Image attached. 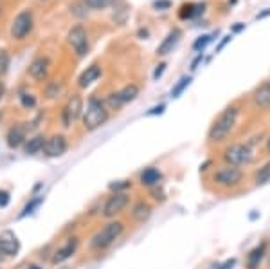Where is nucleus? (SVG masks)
I'll list each match as a JSON object with an SVG mask.
<instances>
[{"instance_id":"f257e3e1","label":"nucleus","mask_w":270,"mask_h":269,"mask_svg":"<svg viewBox=\"0 0 270 269\" xmlns=\"http://www.w3.org/2000/svg\"><path fill=\"white\" fill-rule=\"evenodd\" d=\"M240 120V107L238 105H229L216 116V120L212 121L209 130H207V141L211 145H222L231 138V134L234 132L236 125Z\"/></svg>"},{"instance_id":"f03ea898","label":"nucleus","mask_w":270,"mask_h":269,"mask_svg":"<svg viewBox=\"0 0 270 269\" xmlns=\"http://www.w3.org/2000/svg\"><path fill=\"white\" fill-rule=\"evenodd\" d=\"M126 231V226H124L123 221H117V219H112L108 221L103 228H99L92 237H90V242H88V249L90 251H106L110 249L112 246L116 244L121 237Z\"/></svg>"},{"instance_id":"7ed1b4c3","label":"nucleus","mask_w":270,"mask_h":269,"mask_svg":"<svg viewBox=\"0 0 270 269\" xmlns=\"http://www.w3.org/2000/svg\"><path fill=\"white\" fill-rule=\"evenodd\" d=\"M110 120V108L106 107L105 100L99 96H90L87 102V107L83 108L81 125L85 132H94L105 125Z\"/></svg>"},{"instance_id":"20e7f679","label":"nucleus","mask_w":270,"mask_h":269,"mask_svg":"<svg viewBox=\"0 0 270 269\" xmlns=\"http://www.w3.org/2000/svg\"><path fill=\"white\" fill-rule=\"evenodd\" d=\"M222 159L225 165L245 168V166H251L256 161V152H254V148L247 141L245 143L236 141V143H231L223 148Z\"/></svg>"},{"instance_id":"39448f33","label":"nucleus","mask_w":270,"mask_h":269,"mask_svg":"<svg viewBox=\"0 0 270 269\" xmlns=\"http://www.w3.org/2000/svg\"><path fill=\"white\" fill-rule=\"evenodd\" d=\"M245 181V172L243 168L231 166V165H222L212 170L211 183L220 190H234L243 185Z\"/></svg>"},{"instance_id":"423d86ee","label":"nucleus","mask_w":270,"mask_h":269,"mask_svg":"<svg viewBox=\"0 0 270 269\" xmlns=\"http://www.w3.org/2000/svg\"><path fill=\"white\" fill-rule=\"evenodd\" d=\"M141 94V85L139 83H126L124 87H121V89L114 90V92H110V94L106 96V107L112 110H121V108L124 107V105H128V103L135 102L137 100V96Z\"/></svg>"},{"instance_id":"0eeeda50","label":"nucleus","mask_w":270,"mask_h":269,"mask_svg":"<svg viewBox=\"0 0 270 269\" xmlns=\"http://www.w3.org/2000/svg\"><path fill=\"white\" fill-rule=\"evenodd\" d=\"M33 29H35V13H33V9L27 7V9H22L17 17L13 18L9 35H11L13 40L22 42L33 33Z\"/></svg>"},{"instance_id":"6e6552de","label":"nucleus","mask_w":270,"mask_h":269,"mask_svg":"<svg viewBox=\"0 0 270 269\" xmlns=\"http://www.w3.org/2000/svg\"><path fill=\"white\" fill-rule=\"evenodd\" d=\"M83 108H85V102H83L81 94H71L67 98L63 108H61V114H59V120H61V125L65 128H71L74 126V123L81 121V116H83Z\"/></svg>"},{"instance_id":"1a4fd4ad","label":"nucleus","mask_w":270,"mask_h":269,"mask_svg":"<svg viewBox=\"0 0 270 269\" xmlns=\"http://www.w3.org/2000/svg\"><path fill=\"white\" fill-rule=\"evenodd\" d=\"M130 197L128 191H112L110 195L106 197V201L103 203V209H101V215L105 219H116L117 215H121L124 209L130 206Z\"/></svg>"},{"instance_id":"9d476101","label":"nucleus","mask_w":270,"mask_h":269,"mask_svg":"<svg viewBox=\"0 0 270 269\" xmlns=\"http://www.w3.org/2000/svg\"><path fill=\"white\" fill-rule=\"evenodd\" d=\"M67 43L69 47L74 51L77 58H83L88 54V49H90V42H88V31L83 24H76L74 27L69 29L67 33Z\"/></svg>"},{"instance_id":"9b49d317","label":"nucleus","mask_w":270,"mask_h":269,"mask_svg":"<svg viewBox=\"0 0 270 269\" xmlns=\"http://www.w3.org/2000/svg\"><path fill=\"white\" fill-rule=\"evenodd\" d=\"M67 150H69V138L65 134H53V136H49L45 139L41 154L49 157V159H56V157L65 156Z\"/></svg>"},{"instance_id":"f8f14e48","label":"nucleus","mask_w":270,"mask_h":269,"mask_svg":"<svg viewBox=\"0 0 270 269\" xmlns=\"http://www.w3.org/2000/svg\"><path fill=\"white\" fill-rule=\"evenodd\" d=\"M51 69H53V62L49 58L47 54H40V56H35L31 60L29 67H27V74L31 78L41 83V82H47L49 74H51Z\"/></svg>"},{"instance_id":"ddd939ff","label":"nucleus","mask_w":270,"mask_h":269,"mask_svg":"<svg viewBox=\"0 0 270 269\" xmlns=\"http://www.w3.org/2000/svg\"><path fill=\"white\" fill-rule=\"evenodd\" d=\"M77 249H79V237H76V235H74V237H69L63 244L53 251L51 264H53V266H59V264L67 262L69 258H72L76 255Z\"/></svg>"},{"instance_id":"4468645a","label":"nucleus","mask_w":270,"mask_h":269,"mask_svg":"<svg viewBox=\"0 0 270 269\" xmlns=\"http://www.w3.org/2000/svg\"><path fill=\"white\" fill-rule=\"evenodd\" d=\"M27 125L25 123H13L6 132V143L11 150L22 148L27 141Z\"/></svg>"},{"instance_id":"2eb2a0df","label":"nucleus","mask_w":270,"mask_h":269,"mask_svg":"<svg viewBox=\"0 0 270 269\" xmlns=\"http://www.w3.org/2000/svg\"><path fill=\"white\" fill-rule=\"evenodd\" d=\"M20 251V242H18L17 235L11 231H4L0 235V257L2 258H11L17 257Z\"/></svg>"},{"instance_id":"dca6fc26","label":"nucleus","mask_w":270,"mask_h":269,"mask_svg":"<svg viewBox=\"0 0 270 269\" xmlns=\"http://www.w3.org/2000/svg\"><path fill=\"white\" fill-rule=\"evenodd\" d=\"M251 100H252L256 108H259V110H269L270 108V83L267 80L261 82V83L252 90Z\"/></svg>"},{"instance_id":"f3484780","label":"nucleus","mask_w":270,"mask_h":269,"mask_svg":"<svg viewBox=\"0 0 270 269\" xmlns=\"http://www.w3.org/2000/svg\"><path fill=\"white\" fill-rule=\"evenodd\" d=\"M152 213H153V206L148 203L146 199L135 201L132 209H130V217H132V221L137 222V224H144V222L152 217Z\"/></svg>"},{"instance_id":"a211bd4d","label":"nucleus","mask_w":270,"mask_h":269,"mask_svg":"<svg viewBox=\"0 0 270 269\" xmlns=\"http://www.w3.org/2000/svg\"><path fill=\"white\" fill-rule=\"evenodd\" d=\"M180 38H182V31L178 29V27H173V29L166 35L164 40L160 42L159 47H157V56H168V54L173 53V49L178 45Z\"/></svg>"},{"instance_id":"6ab92c4d","label":"nucleus","mask_w":270,"mask_h":269,"mask_svg":"<svg viewBox=\"0 0 270 269\" xmlns=\"http://www.w3.org/2000/svg\"><path fill=\"white\" fill-rule=\"evenodd\" d=\"M160 181H162V172H160L157 166H148L139 174V185H141L142 188H148V190L159 186Z\"/></svg>"},{"instance_id":"aec40b11","label":"nucleus","mask_w":270,"mask_h":269,"mask_svg":"<svg viewBox=\"0 0 270 269\" xmlns=\"http://www.w3.org/2000/svg\"><path fill=\"white\" fill-rule=\"evenodd\" d=\"M101 74H103V69H101L99 63H92V65H88L85 71L77 76V87L79 89H87L90 85L97 82L101 78Z\"/></svg>"},{"instance_id":"412c9836","label":"nucleus","mask_w":270,"mask_h":269,"mask_svg":"<svg viewBox=\"0 0 270 269\" xmlns=\"http://www.w3.org/2000/svg\"><path fill=\"white\" fill-rule=\"evenodd\" d=\"M265 255H267V242H261L249 251L245 258V269H259L265 260Z\"/></svg>"},{"instance_id":"4be33fe9","label":"nucleus","mask_w":270,"mask_h":269,"mask_svg":"<svg viewBox=\"0 0 270 269\" xmlns=\"http://www.w3.org/2000/svg\"><path fill=\"white\" fill-rule=\"evenodd\" d=\"M45 139H47V136L41 134V132H38V134H35V136L27 138V141H25L24 146H22L25 156H36V154H40L41 150H43Z\"/></svg>"},{"instance_id":"5701e85b","label":"nucleus","mask_w":270,"mask_h":269,"mask_svg":"<svg viewBox=\"0 0 270 269\" xmlns=\"http://www.w3.org/2000/svg\"><path fill=\"white\" fill-rule=\"evenodd\" d=\"M206 11V2L202 4H194V2H184L182 6L178 7V18L180 20H189V18H194L202 15Z\"/></svg>"},{"instance_id":"b1692460","label":"nucleus","mask_w":270,"mask_h":269,"mask_svg":"<svg viewBox=\"0 0 270 269\" xmlns=\"http://www.w3.org/2000/svg\"><path fill=\"white\" fill-rule=\"evenodd\" d=\"M63 92H65L63 80H51V82H47L45 89H43V94H45L47 100H58Z\"/></svg>"},{"instance_id":"393cba45","label":"nucleus","mask_w":270,"mask_h":269,"mask_svg":"<svg viewBox=\"0 0 270 269\" xmlns=\"http://www.w3.org/2000/svg\"><path fill=\"white\" fill-rule=\"evenodd\" d=\"M252 181L256 186H263V185H267V183H270V161L261 165V166L254 172Z\"/></svg>"},{"instance_id":"a878e982","label":"nucleus","mask_w":270,"mask_h":269,"mask_svg":"<svg viewBox=\"0 0 270 269\" xmlns=\"http://www.w3.org/2000/svg\"><path fill=\"white\" fill-rule=\"evenodd\" d=\"M18 102H20L22 108H25V110H35L38 107V98L33 92H29V90H22L18 94Z\"/></svg>"},{"instance_id":"bb28decb","label":"nucleus","mask_w":270,"mask_h":269,"mask_svg":"<svg viewBox=\"0 0 270 269\" xmlns=\"http://www.w3.org/2000/svg\"><path fill=\"white\" fill-rule=\"evenodd\" d=\"M43 203V195H36V197H33L29 201V203L25 204L24 209L20 211V215H18V219H25L27 215H31V213H35V209L40 208V204Z\"/></svg>"},{"instance_id":"cd10ccee","label":"nucleus","mask_w":270,"mask_h":269,"mask_svg":"<svg viewBox=\"0 0 270 269\" xmlns=\"http://www.w3.org/2000/svg\"><path fill=\"white\" fill-rule=\"evenodd\" d=\"M189 85H191V76H182V78L178 80L175 85H173V89H171V98H178V96L182 94L184 90L188 89Z\"/></svg>"},{"instance_id":"c85d7f7f","label":"nucleus","mask_w":270,"mask_h":269,"mask_svg":"<svg viewBox=\"0 0 270 269\" xmlns=\"http://www.w3.org/2000/svg\"><path fill=\"white\" fill-rule=\"evenodd\" d=\"M9 65H11V56H9L6 49H0V80L7 74Z\"/></svg>"},{"instance_id":"c756f323","label":"nucleus","mask_w":270,"mask_h":269,"mask_svg":"<svg viewBox=\"0 0 270 269\" xmlns=\"http://www.w3.org/2000/svg\"><path fill=\"white\" fill-rule=\"evenodd\" d=\"M83 4L87 6V9H92V11H101V9H106L110 6L114 0H81Z\"/></svg>"},{"instance_id":"7c9ffc66","label":"nucleus","mask_w":270,"mask_h":269,"mask_svg":"<svg viewBox=\"0 0 270 269\" xmlns=\"http://www.w3.org/2000/svg\"><path fill=\"white\" fill-rule=\"evenodd\" d=\"M212 36H214V35H202V36H198V38L194 40V43H193V51H198V53H202V51L207 47V43L212 42Z\"/></svg>"},{"instance_id":"2f4dec72","label":"nucleus","mask_w":270,"mask_h":269,"mask_svg":"<svg viewBox=\"0 0 270 269\" xmlns=\"http://www.w3.org/2000/svg\"><path fill=\"white\" fill-rule=\"evenodd\" d=\"M110 191H128L132 188V181L130 179H123V181H114L110 183Z\"/></svg>"},{"instance_id":"473e14b6","label":"nucleus","mask_w":270,"mask_h":269,"mask_svg":"<svg viewBox=\"0 0 270 269\" xmlns=\"http://www.w3.org/2000/svg\"><path fill=\"white\" fill-rule=\"evenodd\" d=\"M71 13L74 15V17H77V18H85V17H87L88 9H87V6H85L83 2H76V4H72V6H71Z\"/></svg>"},{"instance_id":"72a5a7b5","label":"nucleus","mask_w":270,"mask_h":269,"mask_svg":"<svg viewBox=\"0 0 270 269\" xmlns=\"http://www.w3.org/2000/svg\"><path fill=\"white\" fill-rule=\"evenodd\" d=\"M171 0H155L153 2V9H157V11H166V9H171Z\"/></svg>"},{"instance_id":"f704fd0d","label":"nucleus","mask_w":270,"mask_h":269,"mask_svg":"<svg viewBox=\"0 0 270 269\" xmlns=\"http://www.w3.org/2000/svg\"><path fill=\"white\" fill-rule=\"evenodd\" d=\"M11 203V193L7 190H0V208H7Z\"/></svg>"},{"instance_id":"c9c22d12","label":"nucleus","mask_w":270,"mask_h":269,"mask_svg":"<svg viewBox=\"0 0 270 269\" xmlns=\"http://www.w3.org/2000/svg\"><path fill=\"white\" fill-rule=\"evenodd\" d=\"M166 110V105L164 103H160V105H157V107H153L152 110H148L146 116H157V114H162Z\"/></svg>"},{"instance_id":"e433bc0d","label":"nucleus","mask_w":270,"mask_h":269,"mask_svg":"<svg viewBox=\"0 0 270 269\" xmlns=\"http://www.w3.org/2000/svg\"><path fill=\"white\" fill-rule=\"evenodd\" d=\"M164 71H166V63L162 62V63H159V65L155 67V71H153V80H159Z\"/></svg>"},{"instance_id":"4c0bfd02","label":"nucleus","mask_w":270,"mask_h":269,"mask_svg":"<svg viewBox=\"0 0 270 269\" xmlns=\"http://www.w3.org/2000/svg\"><path fill=\"white\" fill-rule=\"evenodd\" d=\"M231 40H232V35H225V36H223L222 40H220V43L216 45V53H220V51H222V49L231 42Z\"/></svg>"},{"instance_id":"58836bf2","label":"nucleus","mask_w":270,"mask_h":269,"mask_svg":"<svg viewBox=\"0 0 270 269\" xmlns=\"http://www.w3.org/2000/svg\"><path fill=\"white\" fill-rule=\"evenodd\" d=\"M202 60H204V53H200L198 56H196V58L193 60V63H191V71H196V69H198V65L202 63Z\"/></svg>"},{"instance_id":"ea45409f","label":"nucleus","mask_w":270,"mask_h":269,"mask_svg":"<svg viewBox=\"0 0 270 269\" xmlns=\"http://www.w3.org/2000/svg\"><path fill=\"white\" fill-rule=\"evenodd\" d=\"M245 29V24H241V22H238L236 25H232V29H231V35H236V33H241V31Z\"/></svg>"},{"instance_id":"a19ab883","label":"nucleus","mask_w":270,"mask_h":269,"mask_svg":"<svg viewBox=\"0 0 270 269\" xmlns=\"http://www.w3.org/2000/svg\"><path fill=\"white\" fill-rule=\"evenodd\" d=\"M234 264H236V258H231V260H227L225 264H222L218 269H232L234 268Z\"/></svg>"},{"instance_id":"79ce46f5","label":"nucleus","mask_w":270,"mask_h":269,"mask_svg":"<svg viewBox=\"0 0 270 269\" xmlns=\"http://www.w3.org/2000/svg\"><path fill=\"white\" fill-rule=\"evenodd\" d=\"M267 17H270V7L269 9H265V11L258 13V15H256V20H263V18H267Z\"/></svg>"},{"instance_id":"37998d69","label":"nucleus","mask_w":270,"mask_h":269,"mask_svg":"<svg viewBox=\"0 0 270 269\" xmlns=\"http://www.w3.org/2000/svg\"><path fill=\"white\" fill-rule=\"evenodd\" d=\"M4 92H6V87H4V83L0 82V102H2V98H4Z\"/></svg>"},{"instance_id":"c03bdc74","label":"nucleus","mask_w":270,"mask_h":269,"mask_svg":"<svg viewBox=\"0 0 270 269\" xmlns=\"http://www.w3.org/2000/svg\"><path fill=\"white\" fill-rule=\"evenodd\" d=\"M139 36H141V38H146V36H148V29H139Z\"/></svg>"},{"instance_id":"a18cd8bd","label":"nucleus","mask_w":270,"mask_h":269,"mask_svg":"<svg viewBox=\"0 0 270 269\" xmlns=\"http://www.w3.org/2000/svg\"><path fill=\"white\" fill-rule=\"evenodd\" d=\"M267 154H269V156H270V138L267 139Z\"/></svg>"},{"instance_id":"49530a36","label":"nucleus","mask_w":270,"mask_h":269,"mask_svg":"<svg viewBox=\"0 0 270 269\" xmlns=\"http://www.w3.org/2000/svg\"><path fill=\"white\" fill-rule=\"evenodd\" d=\"M27 269H41V268H40V266H29Z\"/></svg>"},{"instance_id":"de8ad7c7","label":"nucleus","mask_w":270,"mask_h":269,"mask_svg":"<svg viewBox=\"0 0 270 269\" xmlns=\"http://www.w3.org/2000/svg\"><path fill=\"white\" fill-rule=\"evenodd\" d=\"M40 2H51V0H40Z\"/></svg>"},{"instance_id":"09e8293b","label":"nucleus","mask_w":270,"mask_h":269,"mask_svg":"<svg viewBox=\"0 0 270 269\" xmlns=\"http://www.w3.org/2000/svg\"><path fill=\"white\" fill-rule=\"evenodd\" d=\"M267 82H269V83H270V78H269V80H267Z\"/></svg>"}]
</instances>
